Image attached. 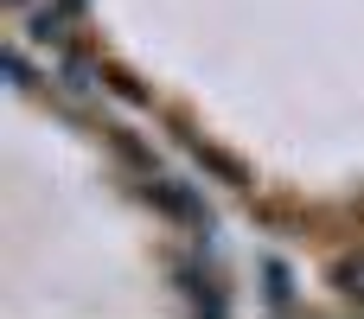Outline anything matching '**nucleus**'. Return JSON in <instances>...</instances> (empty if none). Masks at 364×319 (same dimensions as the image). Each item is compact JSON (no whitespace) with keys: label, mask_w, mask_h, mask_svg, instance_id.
<instances>
[{"label":"nucleus","mask_w":364,"mask_h":319,"mask_svg":"<svg viewBox=\"0 0 364 319\" xmlns=\"http://www.w3.org/2000/svg\"><path fill=\"white\" fill-rule=\"evenodd\" d=\"M262 281H269V307H275V313H294V294H288L294 281H288V269H282V262H262Z\"/></svg>","instance_id":"obj_7"},{"label":"nucleus","mask_w":364,"mask_h":319,"mask_svg":"<svg viewBox=\"0 0 364 319\" xmlns=\"http://www.w3.org/2000/svg\"><path fill=\"white\" fill-rule=\"evenodd\" d=\"M147 205L166 217V224H186V230H198V237H211V205L192 192V185H179V179H147Z\"/></svg>","instance_id":"obj_1"},{"label":"nucleus","mask_w":364,"mask_h":319,"mask_svg":"<svg viewBox=\"0 0 364 319\" xmlns=\"http://www.w3.org/2000/svg\"><path fill=\"white\" fill-rule=\"evenodd\" d=\"M6 6H26V0H6Z\"/></svg>","instance_id":"obj_8"},{"label":"nucleus","mask_w":364,"mask_h":319,"mask_svg":"<svg viewBox=\"0 0 364 319\" xmlns=\"http://www.w3.org/2000/svg\"><path fill=\"white\" fill-rule=\"evenodd\" d=\"M102 83H109V96H122L128 109H147V102H154V96H147V90H141L128 70H122V64H102Z\"/></svg>","instance_id":"obj_6"},{"label":"nucleus","mask_w":364,"mask_h":319,"mask_svg":"<svg viewBox=\"0 0 364 319\" xmlns=\"http://www.w3.org/2000/svg\"><path fill=\"white\" fill-rule=\"evenodd\" d=\"M179 141H186V153H192V166H198V173H211L218 185H237V192H250V166H243L237 153L211 147L205 134H179Z\"/></svg>","instance_id":"obj_3"},{"label":"nucleus","mask_w":364,"mask_h":319,"mask_svg":"<svg viewBox=\"0 0 364 319\" xmlns=\"http://www.w3.org/2000/svg\"><path fill=\"white\" fill-rule=\"evenodd\" d=\"M166 269H173V281L186 288V301H192L198 313H224V307H230V294H224V281H218V269H205L198 256H173Z\"/></svg>","instance_id":"obj_2"},{"label":"nucleus","mask_w":364,"mask_h":319,"mask_svg":"<svg viewBox=\"0 0 364 319\" xmlns=\"http://www.w3.org/2000/svg\"><path fill=\"white\" fill-rule=\"evenodd\" d=\"M77 19H83V0H51V6H38V13H32V45L64 51L70 32H77Z\"/></svg>","instance_id":"obj_4"},{"label":"nucleus","mask_w":364,"mask_h":319,"mask_svg":"<svg viewBox=\"0 0 364 319\" xmlns=\"http://www.w3.org/2000/svg\"><path fill=\"white\" fill-rule=\"evenodd\" d=\"M102 134H109V153H115V160H122L128 173H141V179H154V147H147V141H134L128 128H102Z\"/></svg>","instance_id":"obj_5"}]
</instances>
